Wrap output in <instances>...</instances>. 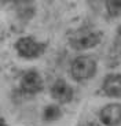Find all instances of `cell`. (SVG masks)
I'll use <instances>...</instances> for the list:
<instances>
[{
  "mask_svg": "<svg viewBox=\"0 0 121 126\" xmlns=\"http://www.w3.org/2000/svg\"><path fill=\"white\" fill-rule=\"evenodd\" d=\"M101 40H102L101 32L89 29V28H83V29L73 32L70 34L69 44L72 48H74L77 51H87L99 45Z\"/></svg>",
  "mask_w": 121,
  "mask_h": 126,
  "instance_id": "obj_1",
  "label": "cell"
},
{
  "mask_svg": "<svg viewBox=\"0 0 121 126\" xmlns=\"http://www.w3.org/2000/svg\"><path fill=\"white\" fill-rule=\"evenodd\" d=\"M96 66L95 59L91 56H77L72 63L70 67V74L77 82H84L91 79L96 74Z\"/></svg>",
  "mask_w": 121,
  "mask_h": 126,
  "instance_id": "obj_2",
  "label": "cell"
},
{
  "mask_svg": "<svg viewBox=\"0 0 121 126\" xmlns=\"http://www.w3.org/2000/svg\"><path fill=\"white\" fill-rule=\"evenodd\" d=\"M15 49L21 58L25 59H35L44 52V44L39 43L33 37H21L15 43Z\"/></svg>",
  "mask_w": 121,
  "mask_h": 126,
  "instance_id": "obj_3",
  "label": "cell"
},
{
  "mask_svg": "<svg viewBox=\"0 0 121 126\" xmlns=\"http://www.w3.org/2000/svg\"><path fill=\"white\" fill-rule=\"evenodd\" d=\"M19 86L25 94H37L43 91L44 84H43L41 76L36 70H29L22 74L21 81H19Z\"/></svg>",
  "mask_w": 121,
  "mask_h": 126,
  "instance_id": "obj_4",
  "label": "cell"
},
{
  "mask_svg": "<svg viewBox=\"0 0 121 126\" xmlns=\"http://www.w3.org/2000/svg\"><path fill=\"white\" fill-rule=\"evenodd\" d=\"M99 119L105 126H118L121 123V104L120 103L106 104L99 112Z\"/></svg>",
  "mask_w": 121,
  "mask_h": 126,
  "instance_id": "obj_5",
  "label": "cell"
},
{
  "mask_svg": "<svg viewBox=\"0 0 121 126\" xmlns=\"http://www.w3.org/2000/svg\"><path fill=\"white\" fill-rule=\"evenodd\" d=\"M51 96L60 104L70 103L73 99V88L63 79H57L51 86Z\"/></svg>",
  "mask_w": 121,
  "mask_h": 126,
  "instance_id": "obj_6",
  "label": "cell"
},
{
  "mask_svg": "<svg viewBox=\"0 0 121 126\" xmlns=\"http://www.w3.org/2000/svg\"><path fill=\"white\" fill-rule=\"evenodd\" d=\"M102 91L106 96L121 97V74H110L102 84Z\"/></svg>",
  "mask_w": 121,
  "mask_h": 126,
  "instance_id": "obj_7",
  "label": "cell"
},
{
  "mask_svg": "<svg viewBox=\"0 0 121 126\" xmlns=\"http://www.w3.org/2000/svg\"><path fill=\"white\" fill-rule=\"evenodd\" d=\"M60 117H62V111H60V107L57 104H50L43 111V119L45 122H55Z\"/></svg>",
  "mask_w": 121,
  "mask_h": 126,
  "instance_id": "obj_8",
  "label": "cell"
},
{
  "mask_svg": "<svg viewBox=\"0 0 121 126\" xmlns=\"http://www.w3.org/2000/svg\"><path fill=\"white\" fill-rule=\"evenodd\" d=\"M106 10L112 18L121 15V0H106Z\"/></svg>",
  "mask_w": 121,
  "mask_h": 126,
  "instance_id": "obj_9",
  "label": "cell"
},
{
  "mask_svg": "<svg viewBox=\"0 0 121 126\" xmlns=\"http://www.w3.org/2000/svg\"><path fill=\"white\" fill-rule=\"evenodd\" d=\"M7 3H14V4H21V3H28L30 0H4Z\"/></svg>",
  "mask_w": 121,
  "mask_h": 126,
  "instance_id": "obj_10",
  "label": "cell"
},
{
  "mask_svg": "<svg viewBox=\"0 0 121 126\" xmlns=\"http://www.w3.org/2000/svg\"><path fill=\"white\" fill-rule=\"evenodd\" d=\"M81 126H99L98 123H94V122H85V123H83Z\"/></svg>",
  "mask_w": 121,
  "mask_h": 126,
  "instance_id": "obj_11",
  "label": "cell"
},
{
  "mask_svg": "<svg viewBox=\"0 0 121 126\" xmlns=\"http://www.w3.org/2000/svg\"><path fill=\"white\" fill-rule=\"evenodd\" d=\"M0 126H8V125H7V122L1 117H0Z\"/></svg>",
  "mask_w": 121,
  "mask_h": 126,
  "instance_id": "obj_12",
  "label": "cell"
}]
</instances>
